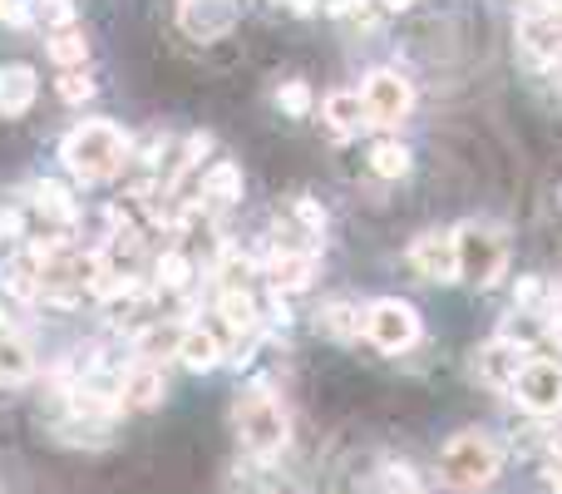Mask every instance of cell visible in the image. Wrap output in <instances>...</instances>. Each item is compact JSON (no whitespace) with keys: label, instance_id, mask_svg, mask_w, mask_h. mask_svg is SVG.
I'll return each mask as SVG.
<instances>
[{"label":"cell","instance_id":"obj_4","mask_svg":"<svg viewBox=\"0 0 562 494\" xmlns=\"http://www.w3.org/2000/svg\"><path fill=\"white\" fill-rule=\"evenodd\" d=\"M454 252H459V277L474 282V287H494V282L503 277V262H509L503 237L494 233V227H484V223L459 227Z\"/></svg>","mask_w":562,"mask_h":494},{"label":"cell","instance_id":"obj_8","mask_svg":"<svg viewBox=\"0 0 562 494\" xmlns=\"http://www.w3.org/2000/svg\"><path fill=\"white\" fill-rule=\"evenodd\" d=\"M178 25H183L188 40H223V35L237 25V5L233 0H183Z\"/></svg>","mask_w":562,"mask_h":494},{"label":"cell","instance_id":"obj_19","mask_svg":"<svg viewBox=\"0 0 562 494\" xmlns=\"http://www.w3.org/2000/svg\"><path fill=\"white\" fill-rule=\"evenodd\" d=\"M217 317L227 322V332H252L257 326V297L247 287H227L217 301Z\"/></svg>","mask_w":562,"mask_h":494},{"label":"cell","instance_id":"obj_26","mask_svg":"<svg viewBox=\"0 0 562 494\" xmlns=\"http://www.w3.org/2000/svg\"><path fill=\"white\" fill-rule=\"evenodd\" d=\"M54 89H60L64 104H85V99H95V79H89L85 70H64Z\"/></svg>","mask_w":562,"mask_h":494},{"label":"cell","instance_id":"obj_17","mask_svg":"<svg viewBox=\"0 0 562 494\" xmlns=\"http://www.w3.org/2000/svg\"><path fill=\"white\" fill-rule=\"evenodd\" d=\"M35 376V356L11 326H0V381L5 386H21V381Z\"/></svg>","mask_w":562,"mask_h":494},{"label":"cell","instance_id":"obj_27","mask_svg":"<svg viewBox=\"0 0 562 494\" xmlns=\"http://www.w3.org/2000/svg\"><path fill=\"white\" fill-rule=\"evenodd\" d=\"M35 21L50 25V30H64V25H75V5L70 0H35Z\"/></svg>","mask_w":562,"mask_h":494},{"label":"cell","instance_id":"obj_12","mask_svg":"<svg viewBox=\"0 0 562 494\" xmlns=\"http://www.w3.org/2000/svg\"><path fill=\"white\" fill-rule=\"evenodd\" d=\"M321 119H326L330 139H350V134H361L365 124H371V114H365V99L350 95V89H336V95L321 104Z\"/></svg>","mask_w":562,"mask_h":494},{"label":"cell","instance_id":"obj_11","mask_svg":"<svg viewBox=\"0 0 562 494\" xmlns=\"http://www.w3.org/2000/svg\"><path fill=\"white\" fill-rule=\"evenodd\" d=\"M519 40H523V50H528L533 60H558V54H562V15L552 11V5L523 15Z\"/></svg>","mask_w":562,"mask_h":494},{"label":"cell","instance_id":"obj_25","mask_svg":"<svg viewBox=\"0 0 562 494\" xmlns=\"http://www.w3.org/2000/svg\"><path fill=\"white\" fill-rule=\"evenodd\" d=\"M276 104L287 109L291 119H307L311 114V85L307 79H287V85L276 89Z\"/></svg>","mask_w":562,"mask_h":494},{"label":"cell","instance_id":"obj_30","mask_svg":"<svg viewBox=\"0 0 562 494\" xmlns=\"http://www.w3.org/2000/svg\"><path fill=\"white\" fill-rule=\"evenodd\" d=\"M548 474H552V484L562 490V435H552L548 441Z\"/></svg>","mask_w":562,"mask_h":494},{"label":"cell","instance_id":"obj_6","mask_svg":"<svg viewBox=\"0 0 562 494\" xmlns=\"http://www.w3.org/2000/svg\"><path fill=\"white\" fill-rule=\"evenodd\" d=\"M365 114H371L375 129H395L404 114H410V79L395 75V70H375V75H365Z\"/></svg>","mask_w":562,"mask_h":494},{"label":"cell","instance_id":"obj_14","mask_svg":"<svg viewBox=\"0 0 562 494\" xmlns=\"http://www.w3.org/2000/svg\"><path fill=\"white\" fill-rule=\"evenodd\" d=\"M35 95H40V79H35L30 65H0V114L5 119L25 114L35 104Z\"/></svg>","mask_w":562,"mask_h":494},{"label":"cell","instance_id":"obj_31","mask_svg":"<svg viewBox=\"0 0 562 494\" xmlns=\"http://www.w3.org/2000/svg\"><path fill=\"white\" fill-rule=\"evenodd\" d=\"M380 5H385V11H410L414 0H380Z\"/></svg>","mask_w":562,"mask_h":494},{"label":"cell","instance_id":"obj_29","mask_svg":"<svg viewBox=\"0 0 562 494\" xmlns=\"http://www.w3.org/2000/svg\"><path fill=\"white\" fill-rule=\"evenodd\" d=\"M385 484H390V494H420L410 465H390V470H385Z\"/></svg>","mask_w":562,"mask_h":494},{"label":"cell","instance_id":"obj_16","mask_svg":"<svg viewBox=\"0 0 562 494\" xmlns=\"http://www.w3.org/2000/svg\"><path fill=\"white\" fill-rule=\"evenodd\" d=\"M311 272H316V258H311V252H287V247H282L272 262H266V277H272L276 292L311 287Z\"/></svg>","mask_w":562,"mask_h":494},{"label":"cell","instance_id":"obj_21","mask_svg":"<svg viewBox=\"0 0 562 494\" xmlns=\"http://www.w3.org/2000/svg\"><path fill=\"white\" fill-rule=\"evenodd\" d=\"M50 60L60 70H79L89 60V40H85V30H75V25H64V30H54L50 35Z\"/></svg>","mask_w":562,"mask_h":494},{"label":"cell","instance_id":"obj_13","mask_svg":"<svg viewBox=\"0 0 562 494\" xmlns=\"http://www.w3.org/2000/svg\"><path fill=\"white\" fill-rule=\"evenodd\" d=\"M519 371H523V346H513V342H494V346H484V351H478V376H484L488 386L513 391Z\"/></svg>","mask_w":562,"mask_h":494},{"label":"cell","instance_id":"obj_1","mask_svg":"<svg viewBox=\"0 0 562 494\" xmlns=\"http://www.w3.org/2000/svg\"><path fill=\"white\" fill-rule=\"evenodd\" d=\"M60 159L79 183H109V178H118V173L128 169V159H134V139H128L118 124H109V119H89V124H79V129L64 134Z\"/></svg>","mask_w":562,"mask_h":494},{"label":"cell","instance_id":"obj_5","mask_svg":"<svg viewBox=\"0 0 562 494\" xmlns=\"http://www.w3.org/2000/svg\"><path fill=\"white\" fill-rule=\"evenodd\" d=\"M365 336H371V346H380V351H410L414 342H420V317H414L410 301L400 297H380L365 307Z\"/></svg>","mask_w":562,"mask_h":494},{"label":"cell","instance_id":"obj_22","mask_svg":"<svg viewBox=\"0 0 562 494\" xmlns=\"http://www.w3.org/2000/svg\"><path fill=\"white\" fill-rule=\"evenodd\" d=\"M371 169L380 173V178H404V173H410V149L395 139H380L371 149Z\"/></svg>","mask_w":562,"mask_h":494},{"label":"cell","instance_id":"obj_9","mask_svg":"<svg viewBox=\"0 0 562 494\" xmlns=\"http://www.w3.org/2000/svg\"><path fill=\"white\" fill-rule=\"evenodd\" d=\"M410 268L429 282H454L459 277V252H454V237L449 233H425L414 237L410 247Z\"/></svg>","mask_w":562,"mask_h":494},{"label":"cell","instance_id":"obj_7","mask_svg":"<svg viewBox=\"0 0 562 494\" xmlns=\"http://www.w3.org/2000/svg\"><path fill=\"white\" fill-rule=\"evenodd\" d=\"M519 406H528L533 416H552L562 410V366L558 361H523L519 381H513Z\"/></svg>","mask_w":562,"mask_h":494},{"label":"cell","instance_id":"obj_20","mask_svg":"<svg viewBox=\"0 0 562 494\" xmlns=\"http://www.w3.org/2000/svg\"><path fill=\"white\" fill-rule=\"evenodd\" d=\"M202 198L237 203V198H242V169H237V163H213V169L202 173Z\"/></svg>","mask_w":562,"mask_h":494},{"label":"cell","instance_id":"obj_2","mask_svg":"<svg viewBox=\"0 0 562 494\" xmlns=\"http://www.w3.org/2000/svg\"><path fill=\"white\" fill-rule=\"evenodd\" d=\"M503 470V450L494 435H484V430H464V435H454V441L439 450V480L449 484V490H484V484H494Z\"/></svg>","mask_w":562,"mask_h":494},{"label":"cell","instance_id":"obj_24","mask_svg":"<svg viewBox=\"0 0 562 494\" xmlns=\"http://www.w3.org/2000/svg\"><path fill=\"white\" fill-rule=\"evenodd\" d=\"M321 332H326V336H355V332H361V312H350L346 301H336V307L321 312Z\"/></svg>","mask_w":562,"mask_h":494},{"label":"cell","instance_id":"obj_10","mask_svg":"<svg viewBox=\"0 0 562 494\" xmlns=\"http://www.w3.org/2000/svg\"><path fill=\"white\" fill-rule=\"evenodd\" d=\"M163 396H168V381H163V371L153 361H134L124 371V381H118V406L124 410H153Z\"/></svg>","mask_w":562,"mask_h":494},{"label":"cell","instance_id":"obj_18","mask_svg":"<svg viewBox=\"0 0 562 494\" xmlns=\"http://www.w3.org/2000/svg\"><path fill=\"white\" fill-rule=\"evenodd\" d=\"M30 194H35V208H40L45 218H54V223H75V218H79V203L70 198V188H64V183L45 178V183H35Z\"/></svg>","mask_w":562,"mask_h":494},{"label":"cell","instance_id":"obj_28","mask_svg":"<svg viewBox=\"0 0 562 494\" xmlns=\"http://www.w3.org/2000/svg\"><path fill=\"white\" fill-rule=\"evenodd\" d=\"M291 213H297V223L307 227L311 237H321V233H326V213H321V208L311 203V198H291Z\"/></svg>","mask_w":562,"mask_h":494},{"label":"cell","instance_id":"obj_23","mask_svg":"<svg viewBox=\"0 0 562 494\" xmlns=\"http://www.w3.org/2000/svg\"><path fill=\"white\" fill-rule=\"evenodd\" d=\"M153 272H159V287H163V292H183V287L192 282V262L183 258V252H163Z\"/></svg>","mask_w":562,"mask_h":494},{"label":"cell","instance_id":"obj_3","mask_svg":"<svg viewBox=\"0 0 562 494\" xmlns=\"http://www.w3.org/2000/svg\"><path fill=\"white\" fill-rule=\"evenodd\" d=\"M237 435H242L247 455H257V460H276V455L287 450V441H291L287 410H282V400L266 386H252L237 400Z\"/></svg>","mask_w":562,"mask_h":494},{"label":"cell","instance_id":"obj_15","mask_svg":"<svg viewBox=\"0 0 562 494\" xmlns=\"http://www.w3.org/2000/svg\"><path fill=\"white\" fill-rule=\"evenodd\" d=\"M178 361L188 366V371H213V366L223 361L217 332H208V326H183L178 332Z\"/></svg>","mask_w":562,"mask_h":494}]
</instances>
